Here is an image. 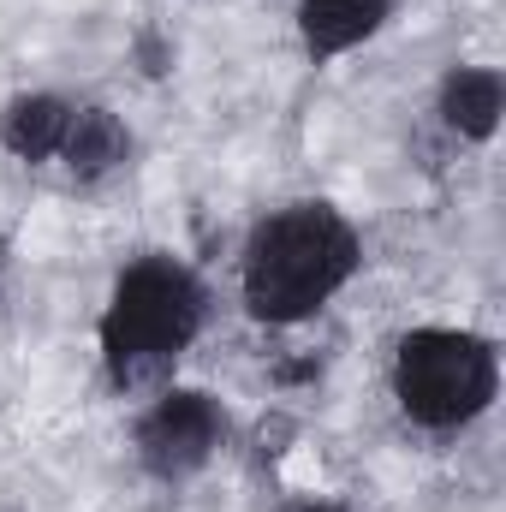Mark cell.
Returning a JSON list of instances; mask_svg holds the SVG:
<instances>
[{
    "mask_svg": "<svg viewBox=\"0 0 506 512\" xmlns=\"http://www.w3.org/2000/svg\"><path fill=\"white\" fill-rule=\"evenodd\" d=\"M215 435H221V417L203 393H167L143 429H137V453L155 477H185L197 471L209 453H215Z\"/></svg>",
    "mask_w": 506,
    "mask_h": 512,
    "instance_id": "cell-4",
    "label": "cell"
},
{
    "mask_svg": "<svg viewBox=\"0 0 506 512\" xmlns=\"http://www.w3.org/2000/svg\"><path fill=\"white\" fill-rule=\"evenodd\" d=\"M381 18H387V0H304L298 6L310 54H340V48L364 42Z\"/></svg>",
    "mask_w": 506,
    "mask_h": 512,
    "instance_id": "cell-5",
    "label": "cell"
},
{
    "mask_svg": "<svg viewBox=\"0 0 506 512\" xmlns=\"http://www.w3.org/2000/svg\"><path fill=\"white\" fill-rule=\"evenodd\" d=\"M66 120H72V108H66L60 96H18V102L6 108V120H0V137H6V149H12V155L42 161V155H54V149H60Z\"/></svg>",
    "mask_w": 506,
    "mask_h": 512,
    "instance_id": "cell-8",
    "label": "cell"
},
{
    "mask_svg": "<svg viewBox=\"0 0 506 512\" xmlns=\"http://www.w3.org/2000/svg\"><path fill=\"white\" fill-rule=\"evenodd\" d=\"M358 268V239L328 203H298L262 221L245 245V304L262 322H298L328 304Z\"/></svg>",
    "mask_w": 506,
    "mask_h": 512,
    "instance_id": "cell-1",
    "label": "cell"
},
{
    "mask_svg": "<svg viewBox=\"0 0 506 512\" xmlns=\"http://www.w3.org/2000/svg\"><path fill=\"white\" fill-rule=\"evenodd\" d=\"M197 316H203V298H197V280L179 268V262H137L114 304H108V322H102V352L114 364L120 382L149 376L155 364H167L191 334H197Z\"/></svg>",
    "mask_w": 506,
    "mask_h": 512,
    "instance_id": "cell-2",
    "label": "cell"
},
{
    "mask_svg": "<svg viewBox=\"0 0 506 512\" xmlns=\"http://www.w3.org/2000/svg\"><path fill=\"white\" fill-rule=\"evenodd\" d=\"M501 78L489 72V66H465V72H453L447 78V90H441V114H447V126L459 131V137H495L501 126Z\"/></svg>",
    "mask_w": 506,
    "mask_h": 512,
    "instance_id": "cell-6",
    "label": "cell"
},
{
    "mask_svg": "<svg viewBox=\"0 0 506 512\" xmlns=\"http://www.w3.org/2000/svg\"><path fill=\"white\" fill-rule=\"evenodd\" d=\"M393 393L399 405L429 423V429H453L471 423L489 399H495V352L477 334H453V328H423L399 346L393 358Z\"/></svg>",
    "mask_w": 506,
    "mask_h": 512,
    "instance_id": "cell-3",
    "label": "cell"
},
{
    "mask_svg": "<svg viewBox=\"0 0 506 512\" xmlns=\"http://www.w3.org/2000/svg\"><path fill=\"white\" fill-rule=\"evenodd\" d=\"M310 512H328V507H310Z\"/></svg>",
    "mask_w": 506,
    "mask_h": 512,
    "instance_id": "cell-9",
    "label": "cell"
},
{
    "mask_svg": "<svg viewBox=\"0 0 506 512\" xmlns=\"http://www.w3.org/2000/svg\"><path fill=\"white\" fill-rule=\"evenodd\" d=\"M60 155L78 179H102L120 155H126V126L108 114V108H78L66 120V137H60Z\"/></svg>",
    "mask_w": 506,
    "mask_h": 512,
    "instance_id": "cell-7",
    "label": "cell"
}]
</instances>
